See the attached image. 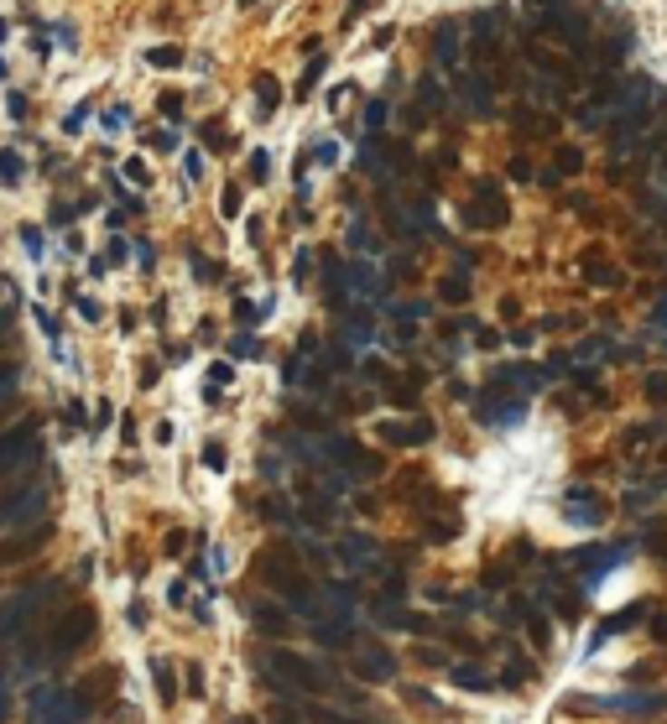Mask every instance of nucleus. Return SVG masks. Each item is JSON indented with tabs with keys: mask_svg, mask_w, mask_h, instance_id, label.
<instances>
[{
	"mask_svg": "<svg viewBox=\"0 0 667 724\" xmlns=\"http://www.w3.org/2000/svg\"><path fill=\"white\" fill-rule=\"evenodd\" d=\"M631 594H636V568H615L610 579H600V589H594V604H600V610H621Z\"/></svg>",
	"mask_w": 667,
	"mask_h": 724,
	"instance_id": "nucleus-1",
	"label": "nucleus"
},
{
	"mask_svg": "<svg viewBox=\"0 0 667 724\" xmlns=\"http://www.w3.org/2000/svg\"><path fill=\"white\" fill-rule=\"evenodd\" d=\"M21 167H26V162H21L16 151H5V157H0V172H5V183H21Z\"/></svg>",
	"mask_w": 667,
	"mask_h": 724,
	"instance_id": "nucleus-2",
	"label": "nucleus"
},
{
	"mask_svg": "<svg viewBox=\"0 0 667 724\" xmlns=\"http://www.w3.org/2000/svg\"><path fill=\"white\" fill-rule=\"evenodd\" d=\"M151 63H157V68H172V63H178V53H172V47H162V53H151Z\"/></svg>",
	"mask_w": 667,
	"mask_h": 724,
	"instance_id": "nucleus-3",
	"label": "nucleus"
}]
</instances>
